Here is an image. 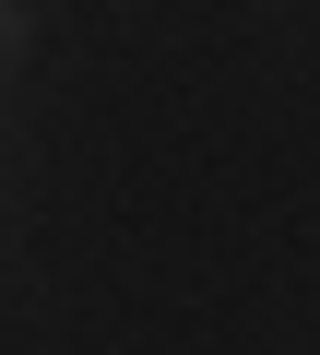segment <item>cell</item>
<instances>
[{"label":"cell","instance_id":"obj_1","mask_svg":"<svg viewBox=\"0 0 320 355\" xmlns=\"http://www.w3.org/2000/svg\"><path fill=\"white\" fill-rule=\"evenodd\" d=\"M12 48H24V12H0V60H12Z\"/></svg>","mask_w":320,"mask_h":355}]
</instances>
